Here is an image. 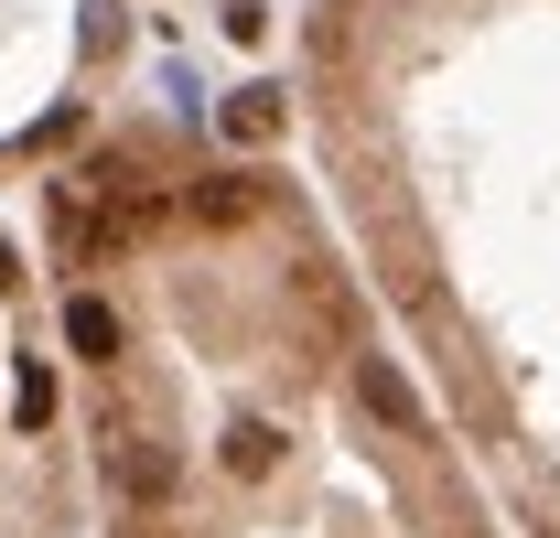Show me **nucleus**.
Instances as JSON below:
<instances>
[{
	"instance_id": "1",
	"label": "nucleus",
	"mask_w": 560,
	"mask_h": 538,
	"mask_svg": "<svg viewBox=\"0 0 560 538\" xmlns=\"http://www.w3.org/2000/svg\"><path fill=\"white\" fill-rule=\"evenodd\" d=\"M66 344H75V355H119V313H108L97 291H86V302H66Z\"/></svg>"
},
{
	"instance_id": "2",
	"label": "nucleus",
	"mask_w": 560,
	"mask_h": 538,
	"mask_svg": "<svg viewBox=\"0 0 560 538\" xmlns=\"http://www.w3.org/2000/svg\"><path fill=\"white\" fill-rule=\"evenodd\" d=\"M226 130H237V140H270L280 130V97H270V86H237V97H226Z\"/></svg>"
},
{
	"instance_id": "3",
	"label": "nucleus",
	"mask_w": 560,
	"mask_h": 538,
	"mask_svg": "<svg viewBox=\"0 0 560 538\" xmlns=\"http://www.w3.org/2000/svg\"><path fill=\"white\" fill-rule=\"evenodd\" d=\"M11 409H22V431H33L44 409H55V388H44V366H22V388H11Z\"/></svg>"
}]
</instances>
